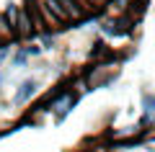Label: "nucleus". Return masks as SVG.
Returning <instances> with one entry per match:
<instances>
[{"label":"nucleus","mask_w":155,"mask_h":152,"mask_svg":"<svg viewBox=\"0 0 155 152\" xmlns=\"http://www.w3.org/2000/svg\"><path fill=\"white\" fill-rule=\"evenodd\" d=\"M36 88H39V82H36V80H26V82L21 85V90L16 93V98H13V101H16V103H26L28 98L36 93Z\"/></svg>","instance_id":"obj_1"}]
</instances>
